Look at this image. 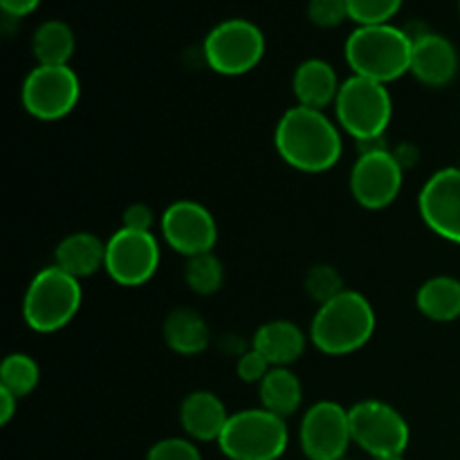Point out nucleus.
Instances as JSON below:
<instances>
[{
    "label": "nucleus",
    "mask_w": 460,
    "mask_h": 460,
    "mask_svg": "<svg viewBox=\"0 0 460 460\" xmlns=\"http://www.w3.org/2000/svg\"><path fill=\"white\" fill-rule=\"evenodd\" d=\"M402 162L389 148H368L359 153L350 169V193L364 209H386L402 191Z\"/></svg>",
    "instance_id": "nucleus-10"
},
{
    "label": "nucleus",
    "mask_w": 460,
    "mask_h": 460,
    "mask_svg": "<svg viewBox=\"0 0 460 460\" xmlns=\"http://www.w3.org/2000/svg\"><path fill=\"white\" fill-rule=\"evenodd\" d=\"M340 88L337 70L323 58H305L292 76V90L299 106L314 108V111H326L328 106H335Z\"/></svg>",
    "instance_id": "nucleus-17"
},
{
    "label": "nucleus",
    "mask_w": 460,
    "mask_h": 460,
    "mask_svg": "<svg viewBox=\"0 0 460 460\" xmlns=\"http://www.w3.org/2000/svg\"><path fill=\"white\" fill-rule=\"evenodd\" d=\"M272 368H274L272 364H270L268 359H265L263 355L254 349V346L247 350H243V353L238 355L236 373H238V377L245 382V385H261V382L265 380V376H268Z\"/></svg>",
    "instance_id": "nucleus-30"
},
{
    "label": "nucleus",
    "mask_w": 460,
    "mask_h": 460,
    "mask_svg": "<svg viewBox=\"0 0 460 460\" xmlns=\"http://www.w3.org/2000/svg\"><path fill=\"white\" fill-rule=\"evenodd\" d=\"M40 382V368L27 353H12L0 364V389L9 391L18 400L34 394Z\"/></svg>",
    "instance_id": "nucleus-24"
},
{
    "label": "nucleus",
    "mask_w": 460,
    "mask_h": 460,
    "mask_svg": "<svg viewBox=\"0 0 460 460\" xmlns=\"http://www.w3.org/2000/svg\"><path fill=\"white\" fill-rule=\"evenodd\" d=\"M184 281H187L189 290L196 292V295H216L225 281L223 263H220V259L214 252L191 256V259H187V265H184Z\"/></svg>",
    "instance_id": "nucleus-25"
},
{
    "label": "nucleus",
    "mask_w": 460,
    "mask_h": 460,
    "mask_svg": "<svg viewBox=\"0 0 460 460\" xmlns=\"http://www.w3.org/2000/svg\"><path fill=\"white\" fill-rule=\"evenodd\" d=\"M76 39L66 21H45L31 34V52L39 66H70Z\"/></svg>",
    "instance_id": "nucleus-23"
},
{
    "label": "nucleus",
    "mask_w": 460,
    "mask_h": 460,
    "mask_svg": "<svg viewBox=\"0 0 460 460\" xmlns=\"http://www.w3.org/2000/svg\"><path fill=\"white\" fill-rule=\"evenodd\" d=\"M207 66L225 76L254 70L265 54V34L247 18H227L207 34L202 43Z\"/></svg>",
    "instance_id": "nucleus-7"
},
{
    "label": "nucleus",
    "mask_w": 460,
    "mask_h": 460,
    "mask_svg": "<svg viewBox=\"0 0 460 460\" xmlns=\"http://www.w3.org/2000/svg\"><path fill=\"white\" fill-rule=\"evenodd\" d=\"M81 97V81L70 66H36L25 76L21 99L25 111L40 121L70 115Z\"/></svg>",
    "instance_id": "nucleus-9"
},
{
    "label": "nucleus",
    "mask_w": 460,
    "mask_h": 460,
    "mask_svg": "<svg viewBox=\"0 0 460 460\" xmlns=\"http://www.w3.org/2000/svg\"><path fill=\"white\" fill-rule=\"evenodd\" d=\"M305 12H308L310 22L322 27V30L340 27L346 18H350L346 0H308Z\"/></svg>",
    "instance_id": "nucleus-28"
},
{
    "label": "nucleus",
    "mask_w": 460,
    "mask_h": 460,
    "mask_svg": "<svg viewBox=\"0 0 460 460\" xmlns=\"http://www.w3.org/2000/svg\"><path fill=\"white\" fill-rule=\"evenodd\" d=\"M288 440L286 420L259 407L232 413L218 447L229 460H279L286 454Z\"/></svg>",
    "instance_id": "nucleus-6"
},
{
    "label": "nucleus",
    "mask_w": 460,
    "mask_h": 460,
    "mask_svg": "<svg viewBox=\"0 0 460 460\" xmlns=\"http://www.w3.org/2000/svg\"><path fill=\"white\" fill-rule=\"evenodd\" d=\"M274 146L288 166L304 173H326L344 153L340 124L323 111L299 103L288 108L277 121Z\"/></svg>",
    "instance_id": "nucleus-1"
},
{
    "label": "nucleus",
    "mask_w": 460,
    "mask_h": 460,
    "mask_svg": "<svg viewBox=\"0 0 460 460\" xmlns=\"http://www.w3.org/2000/svg\"><path fill=\"white\" fill-rule=\"evenodd\" d=\"M404 0H346L349 16L358 25H385L400 12Z\"/></svg>",
    "instance_id": "nucleus-27"
},
{
    "label": "nucleus",
    "mask_w": 460,
    "mask_h": 460,
    "mask_svg": "<svg viewBox=\"0 0 460 460\" xmlns=\"http://www.w3.org/2000/svg\"><path fill=\"white\" fill-rule=\"evenodd\" d=\"M229 422L227 407L211 391H193L180 404V425L196 443H211L223 436Z\"/></svg>",
    "instance_id": "nucleus-16"
},
{
    "label": "nucleus",
    "mask_w": 460,
    "mask_h": 460,
    "mask_svg": "<svg viewBox=\"0 0 460 460\" xmlns=\"http://www.w3.org/2000/svg\"><path fill=\"white\" fill-rule=\"evenodd\" d=\"M305 332L290 319L265 322L254 332L252 346L268 359L272 367H290L305 353Z\"/></svg>",
    "instance_id": "nucleus-18"
},
{
    "label": "nucleus",
    "mask_w": 460,
    "mask_h": 460,
    "mask_svg": "<svg viewBox=\"0 0 460 460\" xmlns=\"http://www.w3.org/2000/svg\"><path fill=\"white\" fill-rule=\"evenodd\" d=\"M153 225H155V211L144 202H133L121 214V227L133 232H151Z\"/></svg>",
    "instance_id": "nucleus-31"
},
{
    "label": "nucleus",
    "mask_w": 460,
    "mask_h": 460,
    "mask_svg": "<svg viewBox=\"0 0 460 460\" xmlns=\"http://www.w3.org/2000/svg\"><path fill=\"white\" fill-rule=\"evenodd\" d=\"M416 305L431 322H456L460 317V281L445 274L427 279L418 290Z\"/></svg>",
    "instance_id": "nucleus-22"
},
{
    "label": "nucleus",
    "mask_w": 460,
    "mask_h": 460,
    "mask_svg": "<svg viewBox=\"0 0 460 460\" xmlns=\"http://www.w3.org/2000/svg\"><path fill=\"white\" fill-rule=\"evenodd\" d=\"M413 39L407 30L391 22L358 25L346 39V61L358 76L389 85L411 72Z\"/></svg>",
    "instance_id": "nucleus-2"
},
{
    "label": "nucleus",
    "mask_w": 460,
    "mask_h": 460,
    "mask_svg": "<svg viewBox=\"0 0 460 460\" xmlns=\"http://www.w3.org/2000/svg\"><path fill=\"white\" fill-rule=\"evenodd\" d=\"M39 4L40 0H0V9H3V13L12 18L30 16Z\"/></svg>",
    "instance_id": "nucleus-32"
},
{
    "label": "nucleus",
    "mask_w": 460,
    "mask_h": 460,
    "mask_svg": "<svg viewBox=\"0 0 460 460\" xmlns=\"http://www.w3.org/2000/svg\"><path fill=\"white\" fill-rule=\"evenodd\" d=\"M164 344L178 355H198L209 346V326L205 317L193 308H175L162 326Z\"/></svg>",
    "instance_id": "nucleus-20"
},
{
    "label": "nucleus",
    "mask_w": 460,
    "mask_h": 460,
    "mask_svg": "<svg viewBox=\"0 0 460 460\" xmlns=\"http://www.w3.org/2000/svg\"><path fill=\"white\" fill-rule=\"evenodd\" d=\"M301 452L308 460H341L353 443L349 409L332 400L308 407L299 427Z\"/></svg>",
    "instance_id": "nucleus-12"
},
{
    "label": "nucleus",
    "mask_w": 460,
    "mask_h": 460,
    "mask_svg": "<svg viewBox=\"0 0 460 460\" xmlns=\"http://www.w3.org/2000/svg\"><path fill=\"white\" fill-rule=\"evenodd\" d=\"M160 227L166 245L187 259L214 252L218 243V225L214 214L196 200H175L166 207Z\"/></svg>",
    "instance_id": "nucleus-13"
},
{
    "label": "nucleus",
    "mask_w": 460,
    "mask_h": 460,
    "mask_svg": "<svg viewBox=\"0 0 460 460\" xmlns=\"http://www.w3.org/2000/svg\"><path fill=\"white\" fill-rule=\"evenodd\" d=\"M349 418L353 443L373 458L404 456L411 431L398 409L382 400H362L349 409Z\"/></svg>",
    "instance_id": "nucleus-8"
},
{
    "label": "nucleus",
    "mask_w": 460,
    "mask_h": 460,
    "mask_svg": "<svg viewBox=\"0 0 460 460\" xmlns=\"http://www.w3.org/2000/svg\"><path fill=\"white\" fill-rule=\"evenodd\" d=\"M373 460H404V456H385V458H373Z\"/></svg>",
    "instance_id": "nucleus-34"
},
{
    "label": "nucleus",
    "mask_w": 460,
    "mask_h": 460,
    "mask_svg": "<svg viewBox=\"0 0 460 460\" xmlns=\"http://www.w3.org/2000/svg\"><path fill=\"white\" fill-rule=\"evenodd\" d=\"M160 268V243L153 232H133L119 227L106 241L108 277L124 288H137L151 281Z\"/></svg>",
    "instance_id": "nucleus-11"
},
{
    "label": "nucleus",
    "mask_w": 460,
    "mask_h": 460,
    "mask_svg": "<svg viewBox=\"0 0 460 460\" xmlns=\"http://www.w3.org/2000/svg\"><path fill=\"white\" fill-rule=\"evenodd\" d=\"M146 460H202L196 440L191 438H164L157 440L148 449Z\"/></svg>",
    "instance_id": "nucleus-29"
},
{
    "label": "nucleus",
    "mask_w": 460,
    "mask_h": 460,
    "mask_svg": "<svg viewBox=\"0 0 460 460\" xmlns=\"http://www.w3.org/2000/svg\"><path fill=\"white\" fill-rule=\"evenodd\" d=\"M54 265L79 281L93 277L106 265V243L90 232L67 234L54 250Z\"/></svg>",
    "instance_id": "nucleus-19"
},
{
    "label": "nucleus",
    "mask_w": 460,
    "mask_h": 460,
    "mask_svg": "<svg viewBox=\"0 0 460 460\" xmlns=\"http://www.w3.org/2000/svg\"><path fill=\"white\" fill-rule=\"evenodd\" d=\"M304 288L319 305L328 304V301L335 299L337 295L346 290L344 277H341L335 265H314V268H310L304 279Z\"/></svg>",
    "instance_id": "nucleus-26"
},
{
    "label": "nucleus",
    "mask_w": 460,
    "mask_h": 460,
    "mask_svg": "<svg viewBox=\"0 0 460 460\" xmlns=\"http://www.w3.org/2000/svg\"><path fill=\"white\" fill-rule=\"evenodd\" d=\"M376 310L358 290H344L319 305L310 323V341L322 353L344 358L364 349L376 332Z\"/></svg>",
    "instance_id": "nucleus-3"
},
{
    "label": "nucleus",
    "mask_w": 460,
    "mask_h": 460,
    "mask_svg": "<svg viewBox=\"0 0 460 460\" xmlns=\"http://www.w3.org/2000/svg\"><path fill=\"white\" fill-rule=\"evenodd\" d=\"M84 301L79 279L48 265L34 274L22 296V319L34 332L48 335L66 328L76 317Z\"/></svg>",
    "instance_id": "nucleus-5"
},
{
    "label": "nucleus",
    "mask_w": 460,
    "mask_h": 460,
    "mask_svg": "<svg viewBox=\"0 0 460 460\" xmlns=\"http://www.w3.org/2000/svg\"><path fill=\"white\" fill-rule=\"evenodd\" d=\"M335 117L341 130L362 144V151L380 148L386 128L394 117V99L385 84L350 75L341 81L335 99Z\"/></svg>",
    "instance_id": "nucleus-4"
},
{
    "label": "nucleus",
    "mask_w": 460,
    "mask_h": 460,
    "mask_svg": "<svg viewBox=\"0 0 460 460\" xmlns=\"http://www.w3.org/2000/svg\"><path fill=\"white\" fill-rule=\"evenodd\" d=\"M418 209L436 236L460 245V166H447L431 175L420 189Z\"/></svg>",
    "instance_id": "nucleus-14"
},
{
    "label": "nucleus",
    "mask_w": 460,
    "mask_h": 460,
    "mask_svg": "<svg viewBox=\"0 0 460 460\" xmlns=\"http://www.w3.org/2000/svg\"><path fill=\"white\" fill-rule=\"evenodd\" d=\"M259 398L261 407L286 420L299 411L304 402V386L290 367H274L259 385Z\"/></svg>",
    "instance_id": "nucleus-21"
},
{
    "label": "nucleus",
    "mask_w": 460,
    "mask_h": 460,
    "mask_svg": "<svg viewBox=\"0 0 460 460\" xmlns=\"http://www.w3.org/2000/svg\"><path fill=\"white\" fill-rule=\"evenodd\" d=\"M16 409H18L16 395L0 389V425H9V420L16 416Z\"/></svg>",
    "instance_id": "nucleus-33"
},
{
    "label": "nucleus",
    "mask_w": 460,
    "mask_h": 460,
    "mask_svg": "<svg viewBox=\"0 0 460 460\" xmlns=\"http://www.w3.org/2000/svg\"><path fill=\"white\" fill-rule=\"evenodd\" d=\"M411 39V75L427 88H445L452 84L460 66L452 40L429 30L418 31Z\"/></svg>",
    "instance_id": "nucleus-15"
}]
</instances>
